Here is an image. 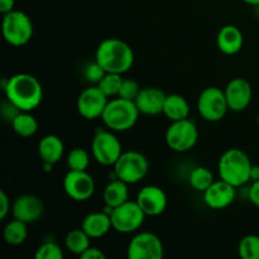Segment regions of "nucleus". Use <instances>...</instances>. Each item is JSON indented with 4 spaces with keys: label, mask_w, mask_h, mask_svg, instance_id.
I'll list each match as a JSON object with an SVG mask.
<instances>
[{
    "label": "nucleus",
    "mask_w": 259,
    "mask_h": 259,
    "mask_svg": "<svg viewBox=\"0 0 259 259\" xmlns=\"http://www.w3.org/2000/svg\"><path fill=\"white\" fill-rule=\"evenodd\" d=\"M8 101L20 111H32L39 106L43 99V88L39 81L29 73H17L3 85Z\"/></svg>",
    "instance_id": "f257e3e1"
},
{
    "label": "nucleus",
    "mask_w": 259,
    "mask_h": 259,
    "mask_svg": "<svg viewBox=\"0 0 259 259\" xmlns=\"http://www.w3.org/2000/svg\"><path fill=\"white\" fill-rule=\"evenodd\" d=\"M95 61L106 72L123 75L133 66L134 52L124 40L119 38H108L99 45Z\"/></svg>",
    "instance_id": "f03ea898"
},
{
    "label": "nucleus",
    "mask_w": 259,
    "mask_h": 259,
    "mask_svg": "<svg viewBox=\"0 0 259 259\" xmlns=\"http://www.w3.org/2000/svg\"><path fill=\"white\" fill-rule=\"evenodd\" d=\"M252 162L249 157L238 148H230L222 154L218 163L220 179L235 187L243 186L250 181Z\"/></svg>",
    "instance_id": "7ed1b4c3"
},
{
    "label": "nucleus",
    "mask_w": 259,
    "mask_h": 259,
    "mask_svg": "<svg viewBox=\"0 0 259 259\" xmlns=\"http://www.w3.org/2000/svg\"><path fill=\"white\" fill-rule=\"evenodd\" d=\"M139 114L134 101L116 96L108 101L101 119L110 131L126 132L136 125Z\"/></svg>",
    "instance_id": "20e7f679"
},
{
    "label": "nucleus",
    "mask_w": 259,
    "mask_h": 259,
    "mask_svg": "<svg viewBox=\"0 0 259 259\" xmlns=\"http://www.w3.org/2000/svg\"><path fill=\"white\" fill-rule=\"evenodd\" d=\"M3 35L9 45L22 47L33 37V23L20 10H12L3 17Z\"/></svg>",
    "instance_id": "39448f33"
},
{
    "label": "nucleus",
    "mask_w": 259,
    "mask_h": 259,
    "mask_svg": "<svg viewBox=\"0 0 259 259\" xmlns=\"http://www.w3.org/2000/svg\"><path fill=\"white\" fill-rule=\"evenodd\" d=\"M149 163L144 154L137 151L123 152L114 163V175L125 184H137L148 174Z\"/></svg>",
    "instance_id": "423d86ee"
},
{
    "label": "nucleus",
    "mask_w": 259,
    "mask_h": 259,
    "mask_svg": "<svg viewBox=\"0 0 259 259\" xmlns=\"http://www.w3.org/2000/svg\"><path fill=\"white\" fill-rule=\"evenodd\" d=\"M166 143L169 149L179 153L190 151L195 147L199 139V131L196 124L192 120L182 119V120L172 121L171 125L166 131Z\"/></svg>",
    "instance_id": "0eeeda50"
},
{
    "label": "nucleus",
    "mask_w": 259,
    "mask_h": 259,
    "mask_svg": "<svg viewBox=\"0 0 259 259\" xmlns=\"http://www.w3.org/2000/svg\"><path fill=\"white\" fill-rule=\"evenodd\" d=\"M147 215L137 201H125L114 207L111 211V224L115 232L121 234H131L137 232L143 225Z\"/></svg>",
    "instance_id": "6e6552de"
},
{
    "label": "nucleus",
    "mask_w": 259,
    "mask_h": 259,
    "mask_svg": "<svg viewBox=\"0 0 259 259\" xmlns=\"http://www.w3.org/2000/svg\"><path fill=\"white\" fill-rule=\"evenodd\" d=\"M197 110L205 120H222L229 110L224 90L217 86H210L205 89L197 99Z\"/></svg>",
    "instance_id": "1a4fd4ad"
},
{
    "label": "nucleus",
    "mask_w": 259,
    "mask_h": 259,
    "mask_svg": "<svg viewBox=\"0 0 259 259\" xmlns=\"http://www.w3.org/2000/svg\"><path fill=\"white\" fill-rule=\"evenodd\" d=\"M111 132L99 131L91 143V152H93L94 158L103 166H114V163L123 153L120 141Z\"/></svg>",
    "instance_id": "9d476101"
},
{
    "label": "nucleus",
    "mask_w": 259,
    "mask_h": 259,
    "mask_svg": "<svg viewBox=\"0 0 259 259\" xmlns=\"http://www.w3.org/2000/svg\"><path fill=\"white\" fill-rule=\"evenodd\" d=\"M126 255L129 259H161L163 257V244L153 233H138L129 242Z\"/></svg>",
    "instance_id": "9b49d317"
},
{
    "label": "nucleus",
    "mask_w": 259,
    "mask_h": 259,
    "mask_svg": "<svg viewBox=\"0 0 259 259\" xmlns=\"http://www.w3.org/2000/svg\"><path fill=\"white\" fill-rule=\"evenodd\" d=\"M63 190L73 201H88L95 192V181L86 171L68 169L63 179Z\"/></svg>",
    "instance_id": "f8f14e48"
},
{
    "label": "nucleus",
    "mask_w": 259,
    "mask_h": 259,
    "mask_svg": "<svg viewBox=\"0 0 259 259\" xmlns=\"http://www.w3.org/2000/svg\"><path fill=\"white\" fill-rule=\"evenodd\" d=\"M109 98L100 90L98 85L90 86L85 89L82 93L78 95L77 111L82 118L88 120H94V119L101 118L106 105H108Z\"/></svg>",
    "instance_id": "ddd939ff"
},
{
    "label": "nucleus",
    "mask_w": 259,
    "mask_h": 259,
    "mask_svg": "<svg viewBox=\"0 0 259 259\" xmlns=\"http://www.w3.org/2000/svg\"><path fill=\"white\" fill-rule=\"evenodd\" d=\"M224 93L227 96L229 110L237 111V113L245 110L252 101V86L243 77H235L229 81Z\"/></svg>",
    "instance_id": "4468645a"
},
{
    "label": "nucleus",
    "mask_w": 259,
    "mask_h": 259,
    "mask_svg": "<svg viewBox=\"0 0 259 259\" xmlns=\"http://www.w3.org/2000/svg\"><path fill=\"white\" fill-rule=\"evenodd\" d=\"M137 202L147 217L161 215L167 207L166 192L158 186L149 185L141 189L137 195Z\"/></svg>",
    "instance_id": "2eb2a0df"
},
{
    "label": "nucleus",
    "mask_w": 259,
    "mask_h": 259,
    "mask_svg": "<svg viewBox=\"0 0 259 259\" xmlns=\"http://www.w3.org/2000/svg\"><path fill=\"white\" fill-rule=\"evenodd\" d=\"M45 205L38 196L32 194H25L17 197L12 205V214L15 219L27 223H34L43 215Z\"/></svg>",
    "instance_id": "dca6fc26"
},
{
    "label": "nucleus",
    "mask_w": 259,
    "mask_h": 259,
    "mask_svg": "<svg viewBox=\"0 0 259 259\" xmlns=\"http://www.w3.org/2000/svg\"><path fill=\"white\" fill-rule=\"evenodd\" d=\"M235 189L229 182L220 179L219 181L212 182L211 186L204 191V201L210 209L222 210L233 204L235 200Z\"/></svg>",
    "instance_id": "f3484780"
},
{
    "label": "nucleus",
    "mask_w": 259,
    "mask_h": 259,
    "mask_svg": "<svg viewBox=\"0 0 259 259\" xmlns=\"http://www.w3.org/2000/svg\"><path fill=\"white\" fill-rule=\"evenodd\" d=\"M166 94L158 88H144L134 100L139 113L144 115H158L163 113Z\"/></svg>",
    "instance_id": "a211bd4d"
},
{
    "label": "nucleus",
    "mask_w": 259,
    "mask_h": 259,
    "mask_svg": "<svg viewBox=\"0 0 259 259\" xmlns=\"http://www.w3.org/2000/svg\"><path fill=\"white\" fill-rule=\"evenodd\" d=\"M217 45L220 52L224 55H235L239 52L244 45V37L242 30L235 25H225L219 30L217 37Z\"/></svg>",
    "instance_id": "6ab92c4d"
},
{
    "label": "nucleus",
    "mask_w": 259,
    "mask_h": 259,
    "mask_svg": "<svg viewBox=\"0 0 259 259\" xmlns=\"http://www.w3.org/2000/svg\"><path fill=\"white\" fill-rule=\"evenodd\" d=\"M113 228L110 215L103 212H91L86 215L81 224V229L93 239V238H101L110 232Z\"/></svg>",
    "instance_id": "aec40b11"
},
{
    "label": "nucleus",
    "mask_w": 259,
    "mask_h": 259,
    "mask_svg": "<svg viewBox=\"0 0 259 259\" xmlns=\"http://www.w3.org/2000/svg\"><path fill=\"white\" fill-rule=\"evenodd\" d=\"M38 153L43 163H57L65 153V146L60 137L48 134L43 137L38 144Z\"/></svg>",
    "instance_id": "412c9836"
},
{
    "label": "nucleus",
    "mask_w": 259,
    "mask_h": 259,
    "mask_svg": "<svg viewBox=\"0 0 259 259\" xmlns=\"http://www.w3.org/2000/svg\"><path fill=\"white\" fill-rule=\"evenodd\" d=\"M163 114L171 121L187 119L190 115V105L186 99L179 94L166 96L163 105Z\"/></svg>",
    "instance_id": "4be33fe9"
},
{
    "label": "nucleus",
    "mask_w": 259,
    "mask_h": 259,
    "mask_svg": "<svg viewBox=\"0 0 259 259\" xmlns=\"http://www.w3.org/2000/svg\"><path fill=\"white\" fill-rule=\"evenodd\" d=\"M129 196V190H128V184H125L124 181L119 179H114L113 181L109 182L108 185L104 189L103 199L105 202L106 206L110 207H116L119 205L124 204L125 201H128Z\"/></svg>",
    "instance_id": "5701e85b"
},
{
    "label": "nucleus",
    "mask_w": 259,
    "mask_h": 259,
    "mask_svg": "<svg viewBox=\"0 0 259 259\" xmlns=\"http://www.w3.org/2000/svg\"><path fill=\"white\" fill-rule=\"evenodd\" d=\"M13 131L23 138L33 137L38 131V121L29 111H20L12 121Z\"/></svg>",
    "instance_id": "b1692460"
},
{
    "label": "nucleus",
    "mask_w": 259,
    "mask_h": 259,
    "mask_svg": "<svg viewBox=\"0 0 259 259\" xmlns=\"http://www.w3.org/2000/svg\"><path fill=\"white\" fill-rule=\"evenodd\" d=\"M27 223L22 222V220L13 219L5 225L4 232H3V237L4 240L10 245H20L25 242L28 237V229Z\"/></svg>",
    "instance_id": "393cba45"
},
{
    "label": "nucleus",
    "mask_w": 259,
    "mask_h": 259,
    "mask_svg": "<svg viewBox=\"0 0 259 259\" xmlns=\"http://www.w3.org/2000/svg\"><path fill=\"white\" fill-rule=\"evenodd\" d=\"M91 238L82 229H73L67 233L65 238L66 249L73 254L81 255L90 247Z\"/></svg>",
    "instance_id": "a878e982"
},
{
    "label": "nucleus",
    "mask_w": 259,
    "mask_h": 259,
    "mask_svg": "<svg viewBox=\"0 0 259 259\" xmlns=\"http://www.w3.org/2000/svg\"><path fill=\"white\" fill-rule=\"evenodd\" d=\"M190 185L194 187L196 191L204 192L209 189L212 185L214 180V175L206 167H196L194 171L190 174L189 177Z\"/></svg>",
    "instance_id": "bb28decb"
},
{
    "label": "nucleus",
    "mask_w": 259,
    "mask_h": 259,
    "mask_svg": "<svg viewBox=\"0 0 259 259\" xmlns=\"http://www.w3.org/2000/svg\"><path fill=\"white\" fill-rule=\"evenodd\" d=\"M238 254L242 259H259V237L254 234L245 235L238 245Z\"/></svg>",
    "instance_id": "cd10ccee"
},
{
    "label": "nucleus",
    "mask_w": 259,
    "mask_h": 259,
    "mask_svg": "<svg viewBox=\"0 0 259 259\" xmlns=\"http://www.w3.org/2000/svg\"><path fill=\"white\" fill-rule=\"evenodd\" d=\"M123 80L124 78L121 77L120 73L106 72L105 76L100 80V82L98 83V86L108 98H116L119 95V91H120Z\"/></svg>",
    "instance_id": "c85d7f7f"
},
{
    "label": "nucleus",
    "mask_w": 259,
    "mask_h": 259,
    "mask_svg": "<svg viewBox=\"0 0 259 259\" xmlns=\"http://www.w3.org/2000/svg\"><path fill=\"white\" fill-rule=\"evenodd\" d=\"M67 167L72 171H86L90 164V156L82 148H73L67 156Z\"/></svg>",
    "instance_id": "c756f323"
},
{
    "label": "nucleus",
    "mask_w": 259,
    "mask_h": 259,
    "mask_svg": "<svg viewBox=\"0 0 259 259\" xmlns=\"http://www.w3.org/2000/svg\"><path fill=\"white\" fill-rule=\"evenodd\" d=\"M37 259H62L63 252L58 244L53 242H46L35 252Z\"/></svg>",
    "instance_id": "7c9ffc66"
},
{
    "label": "nucleus",
    "mask_w": 259,
    "mask_h": 259,
    "mask_svg": "<svg viewBox=\"0 0 259 259\" xmlns=\"http://www.w3.org/2000/svg\"><path fill=\"white\" fill-rule=\"evenodd\" d=\"M141 86L138 85L136 80L133 78H124L123 83H121L120 91H119V98L126 99V100L134 101L141 93Z\"/></svg>",
    "instance_id": "2f4dec72"
},
{
    "label": "nucleus",
    "mask_w": 259,
    "mask_h": 259,
    "mask_svg": "<svg viewBox=\"0 0 259 259\" xmlns=\"http://www.w3.org/2000/svg\"><path fill=\"white\" fill-rule=\"evenodd\" d=\"M105 73L106 71L104 70L96 61H94L93 63H89V65L86 66L85 71H83L86 81H89V82L91 83H95V85H98V83L100 82V80L105 76Z\"/></svg>",
    "instance_id": "473e14b6"
},
{
    "label": "nucleus",
    "mask_w": 259,
    "mask_h": 259,
    "mask_svg": "<svg viewBox=\"0 0 259 259\" xmlns=\"http://www.w3.org/2000/svg\"><path fill=\"white\" fill-rule=\"evenodd\" d=\"M10 200L4 190H0V219H5L10 212Z\"/></svg>",
    "instance_id": "72a5a7b5"
},
{
    "label": "nucleus",
    "mask_w": 259,
    "mask_h": 259,
    "mask_svg": "<svg viewBox=\"0 0 259 259\" xmlns=\"http://www.w3.org/2000/svg\"><path fill=\"white\" fill-rule=\"evenodd\" d=\"M80 257L82 259H105L106 255L101 249H99L96 247H91L90 245Z\"/></svg>",
    "instance_id": "f704fd0d"
},
{
    "label": "nucleus",
    "mask_w": 259,
    "mask_h": 259,
    "mask_svg": "<svg viewBox=\"0 0 259 259\" xmlns=\"http://www.w3.org/2000/svg\"><path fill=\"white\" fill-rule=\"evenodd\" d=\"M248 197H249L250 202L259 209V180L253 181L252 186L249 187V191H248Z\"/></svg>",
    "instance_id": "c9c22d12"
},
{
    "label": "nucleus",
    "mask_w": 259,
    "mask_h": 259,
    "mask_svg": "<svg viewBox=\"0 0 259 259\" xmlns=\"http://www.w3.org/2000/svg\"><path fill=\"white\" fill-rule=\"evenodd\" d=\"M15 0H0V12L3 14H7V13L14 10Z\"/></svg>",
    "instance_id": "e433bc0d"
},
{
    "label": "nucleus",
    "mask_w": 259,
    "mask_h": 259,
    "mask_svg": "<svg viewBox=\"0 0 259 259\" xmlns=\"http://www.w3.org/2000/svg\"><path fill=\"white\" fill-rule=\"evenodd\" d=\"M259 180V166L253 164L250 169V181H258Z\"/></svg>",
    "instance_id": "4c0bfd02"
},
{
    "label": "nucleus",
    "mask_w": 259,
    "mask_h": 259,
    "mask_svg": "<svg viewBox=\"0 0 259 259\" xmlns=\"http://www.w3.org/2000/svg\"><path fill=\"white\" fill-rule=\"evenodd\" d=\"M243 2H244L245 4L254 5V7H257V5H259V0H243Z\"/></svg>",
    "instance_id": "58836bf2"
},
{
    "label": "nucleus",
    "mask_w": 259,
    "mask_h": 259,
    "mask_svg": "<svg viewBox=\"0 0 259 259\" xmlns=\"http://www.w3.org/2000/svg\"><path fill=\"white\" fill-rule=\"evenodd\" d=\"M258 125H259V115H258Z\"/></svg>",
    "instance_id": "ea45409f"
}]
</instances>
